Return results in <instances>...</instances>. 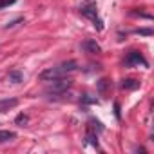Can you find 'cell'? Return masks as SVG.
I'll return each instance as SVG.
<instances>
[{
    "instance_id": "11",
    "label": "cell",
    "mask_w": 154,
    "mask_h": 154,
    "mask_svg": "<svg viewBox=\"0 0 154 154\" xmlns=\"http://www.w3.org/2000/svg\"><path fill=\"white\" fill-rule=\"evenodd\" d=\"M15 122H17V123H18V125H22V127H24V125H27V122H29V118H27V116H26V114H18V116H17V120H15Z\"/></svg>"
},
{
    "instance_id": "9",
    "label": "cell",
    "mask_w": 154,
    "mask_h": 154,
    "mask_svg": "<svg viewBox=\"0 0 154 154\" xmlns=\"http://www.w3.org/2000/svg\"><path fill=\"white\" fill-rule=\"evenodd\" d=\"M15 138H17V134H15L13 131H0V143L11 141V140H15Z\"/></svg>"
},
{
    "instance_id": "10",
    "label": "cell",
    "mask_w": 154,
    "mask_h": 154,
    "mask_svg": "<svg viewBox=\"0 0 154 154\" xmlns=\"http://www.w3.org/2000/svg\"><path fill=\"white\" fill-rule=\"evenodd\" d=\"M122 87H123V89H138V87H140V82L134 80V78H127V80H123Z\"/></svg>"
},
{
    "instance_id": "3",
    "label": "cell",
    "mask_w": 154,
    "mask_h": 154,
    "mask_svg": "<svg viewBox=\"0 0 154 154\" xmlns=\"http://www.w3.org/2000/svg\"><path fill=\"white\" fill-rule=\"evenodd\" d=\"M65 72L60 69V67H49V69H45L42 74H40V80H44V82H51V80H56V78H62Z\"/></svg>"
},
{
    "instance_id": "6",
    "label": "cell",
    "mask_w": 154,
    "mask_h": 154,
    "mask_svg": "<svg viewBox=\"0 0 154 154\" xmlns=\"http://www.w3.org/2000/svg\"><path fill=\"white\" fill-rule=\"evenodd\" d=\"M82 47H84V51H87V53H91V54H98L102 49H100V45L94 42V40H85L84 44H82Z\"/></svg>"
},
{
    "instance_id": "7",
    "label": "cell",
    "mask_w": 154,
    "mask_h": 154,
    "mask_svg": "<svg viewBox=\"0 0 154 154\" xmlns=\"http://www.w3.org/2000/svg\"><path fill=\"white\" fill-rule=\"evenodd\" d=\"M8 80H9L11 84H20V82L24 80V74H22L20 71H11L9 76H8Z\"/></svg>"
},
{
    "instance_id": "12",
    "label": "cell",
    "mask_w": 154,
    "mask_h": 154,
    "mask_svg": "<svg viewBox=\"0 0 154 154\" xmlns=\"http://www.w3.org/2000/svg\"><path fill=\"white\" fill-rule=\"evenodd\" d=\"M17 0H0V9H4V8H8V6H11V4H15Z\"/></svg>"
},
{
    "instance_id": "1",
    "label": "cell",
    "mask_w": 154,
    "mask_h": 154,
    "mask_svg": "<svg viewBox=\"0 0 154 154\" xmlns=\"http://www.w3.org/2000/svg\"><path fill=\"white\" fill-rule=\"evenodd\" d=\"M51 82L53 84L47 87V93H53V94H62L72 85V82L69 78H56V80H51Z\"/></svg>"
},
{
    "instance_id": "2",
    "label": "cell",
    "mask_w": 154,
    "mask_h": 154,
    "mask_svg": "<svg viewBox=\"0 0 154 154\" xmlns=\"http://www.w3.org/2000/svg\"><path fill=\"white\" fill-rule=\"evenodd\" d=\"M80 11H82V15H84V17H87L89 20H93V22H94V27H96L98 31H102V29H103L102 20L98 18V13H96V6H85V8H82Z\"/></svg>"
},
{
    "instance_id": "14",
    "label": "cell",
    "mask_w": 154,
    "mask_h": 154,
    "mask_svg": "<svg viewBox=\"0 0 154 154\" xmlns=\"http://www.w3.org/2000/svg\"><path fill=\"white\" fill-rule=\"evenodd\" d=\"M105 87H107V80H102V82H100V93H102V94L105 93Z\"/></svg>"
},
{
    "instance_id": "13",
    "label": "cell",
    "mask_w": 154,
    "mask_h": 154,
    "mask_svg": "<svg viewBox=\"0 0 154 154\" xmlns=\"http://www.w3.org/2000/svg\"><path fill=\"white\" fill-rule=\"evenodd\" d=\"M136 33H138V35H147V36H150V35H152V31H150V29H136Z\"/></svg>"
},
{
    "instance_id": "8",
    "label": "cell",
    "mask_w": 154,
    "mask_h": 154,
    "mask_svg": "<svg viewBox=\"0 0 154 154\" xmlns=\"http://www.w3.org/2000/svg\"><path fill=\"white\" fill-rule=\"evenodd\" d=\"M76 65H78V63H76L74 60H69V62H63V63H60L58 67H60L63 72H71V71H74V69H76Z\"/></svg>"
},
{
    "instance_id": "4",
    "label": "cell",
    "mask_w": 154,
    "mask_h": 154,
    "mask_svg": "<svg viewBox=\"0 0 154 154\" xmlns=\"http://www.w3.org/2000/svg\"><path fill=\"white\" fill-rule=\"evenodd\" d=\"M147 65V60L141 56V53H138V51H131L129 54H127V58H125V65L127 67H132V65Z\"/></svg>"
},
{
    "instance_id": "5",
    "label": "cell",
    "mask_w": 154,
    "mask_h": 154,
    "mask_svg": "<svg viewBox=\"0 0 154 154\" xmlns=\"http://www.w3.org/2000/svg\"><path fill=\"white\" fill-rule=\"evenodd\" d=\"M18 105V100L17 98H6V100H0V112H6L13 107Z\"/></svg>"
}]
</instances>
